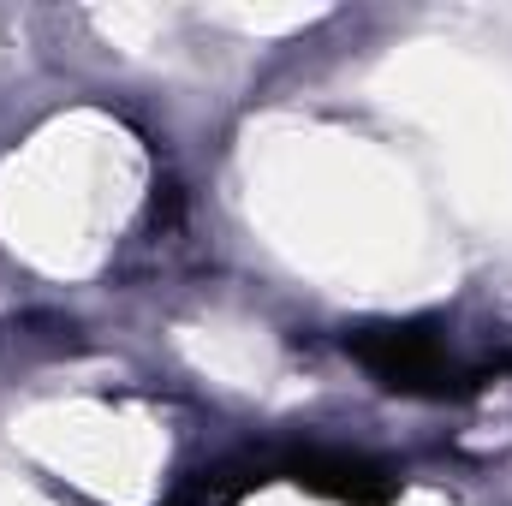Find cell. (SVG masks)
Returning a JSON list of instances; mask_svg holds the SVG:
<instances>
[{
    "instance_id": "cell-1",
    "label": "cell",
    "mask_w": 512,
    "mask_h": 506,
    "mask_svg": "<svg viewBox=\"0 0 512 506\" xmlns=\"http://www.w3.org/2000/svg\"><path fill=\"white\" fill-rule=\"evenodd\" d=\"M346 352L382 381V387H393V393L447 399V393L477 387V376H459L447 364V346H441V328L435 322H370V328L346 334Z\"/></svg>"
},
{
    "instance_id": "cell-2",
    "label": "cell",
    "mask_w": 512,
    "mask_h": 506,
    "mask_svg": "<svg viewBox=\"0 0 512 506\" xmlns=\"http://www.w3.org/2000/svg\"><path fill=\"white\" fill-rule=\"evenodd\" d=\"M268 477H286L292 489L340 506H393V495H399V477L387 465L364 459V453H340V447H292V453L268 459Z\"/></svg>"
},
{
    "instance_id": "cell-3",
    "label": "cell",
    "mask_w": 512,
    "mask_h": 506,
    "mask_svg": "<svg viewBox=\"0 0 512 506\" xmlns=\"http://www.w3.org/2000/svg\"><path fill=\"white\" fill-rule=\"evenodd\" d=\"M251 483H268V465H251L245 477H233V471L221 465V471H203V477H191V483H185V489H179L167 506H233L245 489H251Z\"/></svg>"
},
{
    "instance_id": "cell-4",
    "label": "cell",
    "mask_w": 512,
    "mask_h": 506,
    "mask_svg": "<svg viewBox=\"0 0 512 506\" xmlns=\"http://www.w3.org/2000/svg\"><path fill=\"white\" fill-rule=\"evenodd\" d=\"M507 370H512V364H507Z\"/></svg>"
}]
</instances>
